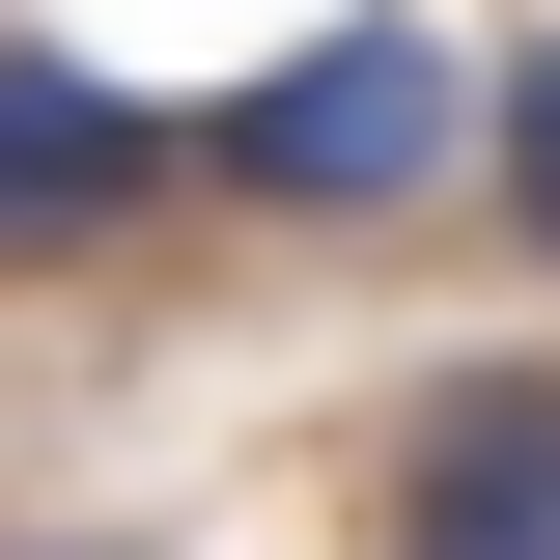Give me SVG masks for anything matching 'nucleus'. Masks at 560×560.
<instances>
[{"instance_id": "obj_1", "label": "nucleus", "mask_w": 560, "mask_h": 560, "mask_svg": "<svg viewBox=\"0 0 560 560\" xmlns=\"http://www.w3.org/2000/svg\"><path fill=\"white\" fill-rule=\"evenodd\" d=\"M448 140H477V57L364 0V28H308L280 84H224V113L168 140V168H224V197H308V224H364V197H420Z\"/></svg>"}, {"instance_id": "obj_2", "label": "nucleus", "mask_w": 560, "mask_h": 560, "mask_svg": "<svg viewBox=\"0 0 560 560\" xmlns=\"http://www.w3.org/2000/svg\"><path fill=\"white\" fill-rule=\"evenodd\" d=\"M393 560H560V364H448L393 420Z\"/></svg>"}, {"instance_id": "obj_3", "label": "nucleus", "mask_w": 560, "mask_h": 560, "mask_svg": "<svg viewBox=\"0 0 560 560\" xmlns=\"http://www.w3.org/2000/svg\"><path fill=\"white\" fill-rule=\"evenodd\" d=\"M140 197H168V113L0 28V253H84V224H140Z\"/></svg>"}, {"instance_id": "obj_4", "label": "nucleus", "mask_w": 560, "mask_h": 560, "mask_svg": "<svg viewBox=\"0 0 560 560\" xmlns=\"http://www.w3.org/2000/svg\"><path fill=\"white\" fill-rule=\"evenodd\" d=\"M504 197L560 224V28H533V57H504Z\"/></svg>"}, {"instance_id": "obj_5", "label": "nucleus", "mask_w": 560, "mask_h": 560, "mask_svg": "<svg viewBox=\"0 0 560 560\" xmlns=\"http://www.w3.org/2000/svg\"><path fill=\"white\" fill-rule=\"evenodd\" d=\"M57 560H84V533H57Z\"/></svg>"}]
</instances>
